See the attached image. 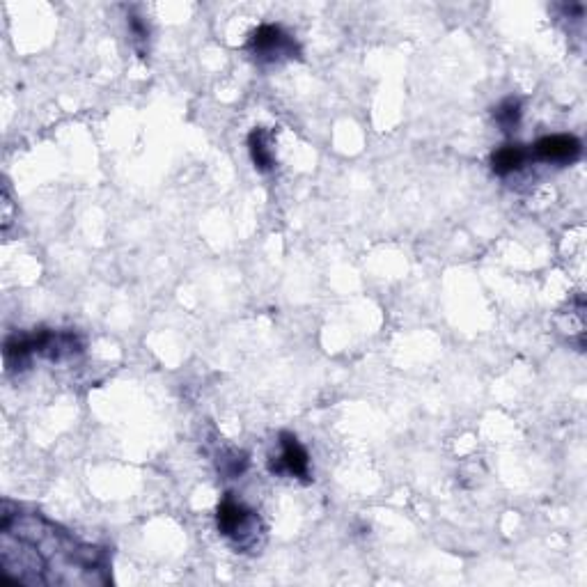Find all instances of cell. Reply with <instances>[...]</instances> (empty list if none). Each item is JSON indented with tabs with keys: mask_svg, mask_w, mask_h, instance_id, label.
<instances>
[{
	"mask_svg": "<svg viewBox=\"0 0 587 587\" xmlns=\"http://www.w3.org/2000/svg\"><path fill=\"white\" fill-rule=\"evenodd\" d=\"M532 159L530 150L523 145H503L498 152L491 154V170L498 177H507L512 172L521 170Z\"/></svg>",
	"mask_w": 587,
	"mask_h": 587,
	"instance_id": "obj_7",
	"label": "cell"
},
{
	"mask_svg": "<svg viewBox=\"0 0 587 587\" xmlns=\"http://www.w3.org/2000/svg\"><path fill=\"white\" fill-rule=\"evenodd\" d=\"M216 523H218V532L225 537H230L237 542V546L248 544V539H255V526L260 523L255 512H250L248 507H244L239 500L234 498H225L221 505H218L216 512Z\"/></svg>",
	"mask_w": 587,
	"mask_h": 587,
	"instance_id": "obj_2",
	"label": "cell"
},
{
	"mask_svg": "<svg viewBox=\"0 0 587 587\" xmlns=\"http://www.w3.org/2000/svg\"><path fill=\"white\" fill-rule=\"evenodd\" d=\"M30 340H33L35 354L53 360V363H62V360H69L78 356L83 351V342L74 333H58V331H42L30 333Z\"/></svg>",
	"mask_w": 587,
	"mask_h": 587,
	"instance_id": "obj_5",
	"label": "cell"
},
{
	"mask_svg": "<svg viewBox=\"0 0 587 587\" xmlns=\"http://www.w3.org/2000/svg\"><path fill=\"white\" fill-rule=\"evenodd\" d=\"M583 152V143L576 136L569 133H555V136L539 138L535 147L530 150V156L544 161V163H558V166H567L574 163Z\"/></svg>",
	"mask_w": 587,
	"mask_h": 587,
	"instance_id": "obj_6",
	"label": "cell"
},
{
	"mask_svg": "<svg viewBox=\"0 0 587 587\" xmlns=\"http://www.w3.org/2000/svg\"><path fill=\"white\" fill-rule=\"evenodd\" d=\"M248 51L253 53L257 60L276 62L280 58H296L299 56V46L292 37H289L280 26H260L250 37Z\"/></svg>",
	"mask_w": 587,
	"mask_h": 587,
	"instance_id": "obj_3",
	"label": "cell"
},
{
	"mask_svg": "<svg viewBox=\"0 0 587 587\" xmlns=\"http://www.w3.org/2000/svg\"><path fill=\"white\" fill-rule=\"evenodd\" d=\"M271 473L276 475H292L299 480H310V457L308 450L299 443V438L289 432L280 434V455L278 459L269 461Z\"/></svg>",
	"mask_w": 587,
	"mask_h": 587,
	"instance_id": "obj_4",
	"label": "cell"
},
{
	"mask_svg": "<svg viewBox=\"0 0 587 587\" xmlns=\"http://www.w3.org/2000/svg\"><path fill=\"white\" fill-rule=\"evenodd\" d=\"M129 28L133 37H136V42H145L147 35H150V30H147V26L143 21H140V17H131L129 19Z\"/></svg>",
	"mask_w": 587,
	"mask_h": 587,
	"instance_id": "obj_11",
	"label": "cell"
},
{
	"mask_svg": "<svg viewBox=\"0 0 587 587\" xmlns=\"http://www.w3.org/2000/svg\"><path fill=\"white\" fill-rule=\"evenodd\" d=\"M246 464H248L246 455H241V452H230V455H225L221 461H218V468H221L225 475L237 477V475L244 473Z\"/></svg>",
	"mask_w": 587,
	"mask_h": 587,
	"instance_id": "obj_10",
	"label": "cell"
},
{
	"mask_svg": "<svg viewBox=\"0 0 587 587\" xmlns=\"http://www.w3.org/2000/svg\"><path fill=\"white\" fill-rule=\"evenodd\" d=\"M10 510V503H5L0 523V567L5 581L14 585L108 583L104 549L76 542L42 514H21L19 507Z\"/></svg>",
	"mask_w": 587,
	"mask_h": 587,
	"instance_id": "obj_1",
	"label": "cell"
},
{
	"mask_svg": "<svg viewBox=\"0 0 587 587\" xmlns=\"http://www.w3.org/2000/svg\"><path fill=\"white\" fill-rule=\"evenodd\" d=\"M248 150H250V159H253L255 168L260 172H271L273 168H276V156H273L269 136H266L264 129L250 131Z\"/></svg>",
	"mask_w": 587,
	"mask_h": 587,
	"instance_id": "obj_8",
	"label": "cell"
},
{
	"mask_svg": "<svg viewBox=\"0 0 587 587\" xmlns=\"http://www.w3.org/2000/svg\"><path fill=\"white\" fill-rule=\"evenodd\" d=\"M521 101L514 97H507L500 101V104L493 108V120L498 122V127L505 133H512L521 122Z\"/></svg>",
	"mask_w": 587,
	"mask_h": 587,
	"instance_id": "obj_9",
	"label": "cell"
}]
</instances>
